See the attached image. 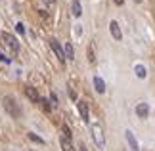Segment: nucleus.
Returning a JSON list of instances; mask_svg holds the SVG:
<instances>
[{"mask_svg":"<svg viewBox=\"0 0 155 151\" xmlns=\"http://www.w3.org/2000/svg\"><path fill=\"white\" fill-rule=\"evenodd\" d=\"M90 132H92V140L98 146V149H104L105 147V136H104L102 124H100V123H92L90 124Z\"/></svg>","mask_w":155,"mask_h":151,"instance_id":"nucleus-1","label":"nucleus"},{"mask_svg":"<svg viewBox=\"0 0 155 151\" xmlns=\"http://www.w3.org/2000/svg\"><path fill=\"white\" fill-rule=\"evenodd\" d=\"M4 109L6 111H8L10 115H12V117H19V115H21V109H19V107H17V103H15V100L14 98H12V96H6V98H4Z\"/></svg>","mask_w":155,"mask_h":151,"instance_id":"nucleus-2","label":"nucleus"},{"mask_svg":"<svg viewBox=\"0 0 155 151\" xmlns=\"http://www.w3.org/2000/svg\"><path fill=\"white\" fill-rule=\"evenodd\" d=\"M2 40L14 54H19V42H17V38L12 33H2Z\"/></svg>","mask_w":155,"mask_h":151,"instance_id":"nucleus-3","label":"nucleus"},{"mask_svg":"<svg viewBox=\"0 0 155 151\" xmlns=\"http://www.w3.org/2000/svg\"><path fill=\"white\" fill-rule=\"evenodd\" d=\"M50 50L54 52V56L59 59V63H65V56H63V48L59 46V42L56 38H50Z\"/></svg>","mask_w":155,"mask_h":151,"instance_id":"nucleus-4","label":"nucleus"},{"mask_svg":"<svg viewBox=\"0 0 155 151\" xmlns=\"http://www.w3.org/2000/svg\"><path fill=\"white\" fill-rule=\"evenodd\" d=\"M124 138H127V143H128L130 151H140L138 142H136V138H134V134H132L130 130H127V132H124Z\"/></svg>","mask_w":155,"mask_h":151,"instance_id":"nucleus-5","label":"nucleus"},{"mask_svg":"<svg viewBox=\"0 0 155 151\" xmlns=\"http://www.w3.org/2000/svg\"><path fill=\"white\" fill-rule=\"evenodd\" d=\"M109 33L113 34V38H115V40H121L123 38V31H121V27H119L117 21H111L109 23Z\"/></svg>","mask_w":155,"mask_h":151,"instance_id":"nucleus-6","label":"nucleus"},{"mask_svg":"<svg viewBox=\"0 0 155 151\" xmlns=\"http://www.w3.org/2000/svg\"><path fill=\"white\" fill-rule=\"evenodd\" d=\"M136 115H138L140 119H146L147 115H150V105L144 103V101H142V103H138V105H136Z\"/></svg>","mask_w":155,"mask_h":151,"instance_id":"nucleus-7","label":"nucleus"},{"mask_svg":"<svg viewBox=\"0 0 155 151\" xmlns=\"http://www.w3.org/2000/svg\"><path fill=\"white\" fill-rule=\"evenodd\" d=\"M79 113H81V117H82V120H84V123H90V115H88V105L84 103V101H79Z\"/></svg>","mask_w":155,"mask_h":151,"instance_id":"nucleus-8","label":"nucleus"},{"mask_svg":"<svg viewBox=\"0 0 155 151\" xmlns=\"http://www.w3.org/2000/svg\"><path fill=\"white\" fill-rule=\"evenodd\" d=\"M25 96H27L31 101H35V103H38V100H40L37 88H33V86H25Z\"/></svg>","mask_w":155,"mask_h":151,"instance_id":"nucleus-9","label":"nucleus"},{"mask_svg":"<svg viewBox=\"0 0 155 151\" xmlns=\"http://www.w3.org/2000/svg\"><path fill=\"white\" fill-rule=\"evenodd\" d=\"M94 90H96L98 94H104L105 92V82L102 77H94Z\"/></svg>","mask_w":155,"mask_h":151,"instance_id":"nucleus-10","label":"nucleus"},{"mask_svg":"<svg viewBox=\"0 0 155 151\" xmlns=\"http://www.w3.org/2000/svg\"><path fill=\"white\" fill-rule=\"evenodd\" d=\"M63 56H65V59H75V50H73V44H71V42H65Z\"/></svg>","mask_w":155,"mask_h":151,"instance_id":"nucleus-11","label":"nucleus"},{"mask_svg":"<svg viewBox=\"0 0 155 151\" xmlns=\"http://www.w3.org/2000/svg\"><path fill=\"white\" fill-rule=\"evenodd\" d=\"M71 11H73L75 17H81L82 15V6H81L79 0H73V2H71Z\"/></svg>","mask_w":155,"mask_h":151,"instance_id":"nucleus-12","label":"nucleus"},{"mask_svg":"<svg viewBox=\"0 0 155 151\" xmlns=\"http://www.w3.org/2000/svg\"><path fill=\"white\" fill-rule=\"evenodd\" d=\"M61 151H77L75 149V146H73V142L71 140H67V138H61Z\"/></svg>","mask_w":155,"mask_h":151,"instance_id":"nucleus-13","label":"nucleus"},{"mask_svg":"<svg viewBox=\"0 0 155 151\" xmlns=\"http://www.w3.org/2000/svg\"><path fill=\"white\" fill-rule=\"evenodd\" d=\"M38 103H40V107L48 113V111H52V103H50V100H44V98H40L38 100Z\"/></svg>","mask_w":155,"mask_h":151,"instance_id":"nucleus-14","label":"nucleus"},{"mask_svg":"<svg viewBox=\"0 0 155 151\" xmlns=\"http://www.w3.org/2000/svg\"><path fill=\"white\" fill-rule=\"evenodd\" d=\"M134 71H136V77H138V78H146V67H144V65H136V67H134Z\"/></svg>","mask_w":155,"mask_h":151,"instance_id":"nucleus-15","label":"nucleus"},{"mask_svg":"<svg viewBox=\"0 0 155 151\" xmlns=\"http://www.w3.org/2000/svg\"><path fill=\"white\" fill-rule=\"evenodd\" d=\"M61 138H67V140H71V130H69V126H61Z\"/></svg>","mask_w":155,"mask_h":151,"instance_id":"nucleus-16","label":"nucleus"},{"mask_svg":"<svg viewBox=\"0 0 155 151\" xmlns=\"http://www.w3.org/2000/svg\"><path fill=\"white\" fill-rule=\"evenodd\" d=\"M88 61H90V63L96 61V57H94V48H92V44L88 46Z\"/></svg>","mask_w":155,"mask_h":151,"instance_id":"nucleus-17","label":"nucleus"},{"mask_svg":"<svg viewBox=\"0 0 155 151\" xmlns=\"http://www.w3.org/2000/svg\"><path fill=\"white\" fill-rule=\"evenodd\" d=\"M29 138H31L33 142H37V143H44V140L40 136H37V134H33V132H29Z\"/></svg>","mask_w":155,"mask_h":151,"instance_id":"nucleus-18","label":"nucleus"},{"mask_svg":"<svg viewBox=\"0 0 155 151\" xmlns=\"http://www.w3.org/2000/svg\"><path fill=\"white\" fill-rule=\"evenodd\" d=\"M15 31L19 33V34H25V25H23L21 21H19V23H15Z\"/></svg>","mask_w":155,"mask_h":151,"instance_id":"nucleus-19","label":"nucleus"},{"mask_svg":"<svg viewBox=\"0 0 155 151\" xmlns=\"http://www.w3.org/2000/svg\"><path fill=\"white\" fill-rule=\"evenodd\" d=\"M0 61H4V63H10V61H12V59L8 57V54H4L2 50H0Z\"/></svg>","mask_w":155,"mask_h":151,"instance_id":"nucleus-20","label":"nucleus"},{"mask_svg":"<svg viewBox=\"0 0 155 151\" xmlns=\"http://www.w3.org/2000/svg\"><path fill=\"white\" fill-rule=\"evenodd\" d=\"M50 101H52V107H56V105H58V96L52 94V96H50Z\"/></svg>","mask_w":155,"mask_h":151,"instance_id":"nucleus-21","label":"nucleus"},{"mask_svg":"<svg viewBox=\"0 0 155 151\" xmlns=\"http://www.w3.org/2000/svg\"><path fill=\"white\" fill-rule=\"evenodd\" d=\"M77 149H79V151H86V146H84V143L81 142V143H79V147H77Z\"/></svg>","mask_w":155,"mask_h":151,"instance_id":"nucleus-22","label":"nucleus"},{"mask_svg":"<svg viewBox=\"0 0 155 151\" xmlns=\"http://www.w3.org/2000/svg\"><path fill=\"white\" fill-rule=\"evenodd\" d=\"M44 4L46 6H54V4H56V0H44Z\"/></svg>","mask_w":155,"mask_h":151,"instance_id":"nucleus-23","label":"nucleus"},{"mask_svg":"<svg viewBox=\"0 0 155 151\" xmlns=\"http://www.w3.org/2000/svg\"><path fill=\"white\" fill-rule=\"evenodd\" d=\"M113 2H115L117 6H123V4H124V0H113Z\"/></svg>","mask_w":155,"mask_h":151,"instance_id":"nucleus-24","label":"nucleus"},{"mask_svg":"<svg viewBox=\"0 0 155 151\" xmlns=\"http://www.w3.org/2000/svg\"><path fill=\"white\" fill-rule=\"evenodd\" d=\"M134 2H138V4H140V2H142V0H134Z\"/></svg>","mask_w":155,"mask_h":151,"instance_id":"nucleus-25","label":"nucleus"}]
</instances>
